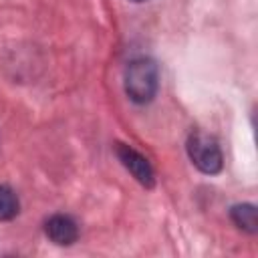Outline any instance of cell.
I'll return each mask as SVG.
<instances>
[{
    "mask_svg": "<svg viewBox=\"0 0 258 258\" xmlns=\"http://www.w3.org/2000/svg\"><path fill=\"white\" fill-rule=\"evenodd\" d=\"M187 155L191 159V163L204 171V173H218L222 169L224 157H222V149L218 145V141L204 133V131H194L187 137Z\"/></svg>",
    "mask_w": 258,
    "mask_h": 258,
    "instance_id": "cell-2",
    "label": "cell"
},
{
    "mask_svg": "<svg viewBox=\"0 0 258 258\" xmlns=\"http://www.w3.org/2000/svg\"><path fill=\"white\" fill-rule=\"evenodd\" d=\"M44 234L50 242L58 246H71L79 238V226L77 222L67 214H54L44 224Z\"/></svg>",
    "mask_w": 258,
    "mask_h": 258,
    "instance_id": "cell-4",
    "label": "cell"
},
{
    "mask_svg": "<svg viewBox=\"0 0 258 258\" xmlns=\"http://www.w3.org/2000/svg\"><path fill=\"white\" fill-rule=\"evenodd\" d=\"M159 71L151 58H135L125 69V93L133 103H149L157 95Z\"/></svg>",
    "mask_w": 258,
    "mask_h": 258,
    "instance_id": "cell-1",
    "label": "cell"
},
{
    "mask_svg": "<svg viewBox=\"0 0 258 258\" xmlns=\"http://www.w3.org/2000/svg\"><path fill=\"white\" fill-rule=\"evenodd\" d=\"M230 216H232V220H234V224L238 228H242V230H246L250 234H256V230H258L256 224L258 222H256V208L252 204H238V206H234Z\"/></svg>",
    "mask_w": 258,
    "mask_h": 258,
    "instance_id": "cell-5",
    "label": "cell"
},
{
    "mask_svg": "<svg viewBox=\"0 0 258 258\" xmlns=\"http://www.w3.org/2000/svg\"><path fill=\"white\" fill-rule=\"evenodd\" d=\"M18 210H20L18 196L8 185H0V222L16 218Z\"/></svg>",
    "mask_w": 258,
    "mask_h": 258,
    "instance_id": "cell-6",
    "label": "cell"
},
{
    "mask_svg": "<svg viewBox=\"0 0 258 258\" xmlns=\"http://www.w3.org/2000/svg\"><path fill=\"white\" fill-rule=\"evenodd\" d=\"M117 157L121 159V163L129 169V173L145 187H153L155 183V173L151 163L133 147L125 145V143H117Z\"/></svg>",
    "mask_w": 258,
    "mask_h": 258,
    "instance_id": "cell-3",
    "label": "cell"
},
{
    "mask_svg": "<svg viewBox=\"0 0 258 258\" xmlns=\"http://www.w3.org/2000/svg\"><path fill=\"white\" fill-rule=\"evenodd\" d=\"M133 2H145V0H133Z\"/></svg>",
    "mask_w": 258,
    "mask_h": 258,
    "instance_id": "cell-7",
    "label": "cell"
}]
</instances>
